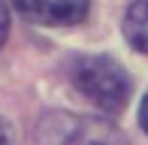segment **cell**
I'll list each match as a JSON object with an SVG mask.
<instances>
[{
    "instance_id": "cell-1",
    "label": "cell",
    "mask_w": 148,
    "mask_h": 145,
    "mask_svg": "<svg viewBox=\"0 0 148 145\" xmlns=\"http://www.w3.org/2000/svg\"><path fill=\"white\" fill-rule=\"evenodd\" d=\"M76 88L103 112H121L130 97V76L118 61L91 55L76 64Z\"/></svg>"
},
{
    "instance_id": "cell-2",
    "label": "cell",
    "mask_w": 148,
    "mask_h": 145,
    "mask_svg": "<svg viewBox=\"0 0 148 145\" xmlns=\"http://www.w3.org/2000/svg\"><path fill=\"white\" fill-rule=\"evenodd\" d=\"M18 6V12H24L27 18L49 27H70V24L85 21L91 0H12Z\"/></svg>"
},
{
    "instance_id": "cell-3",
    "label": "cell",
    "mask_w": 148,
    "mask_h": 145,
    "mask_svg": "<svg viewBox=\"0 0 148 145\" xmlns=\"http://www.w3.org/2000/svg\"><path fill=\"white\" fill-rule=\"evenodd\" d=\"M60 145H127V139L103 118H70Z\"/></svg>"
},
{
    "instance_id": "cell-4",
    "label": "cell",
    "mask_w": 148,
    "mask_h": 145,
    "mask_svg": "<svg viewBox=\"0 0 148 145\" xmlns=\"http://www.w3.org/2000/svg\"><path fill=\"white\" fill-rule=\"evenodd\" d=\"M124 36L136 51L148 55V0H133L124 15Z\"/></svg>"
},
{
    "instance_id": "cell-5",
    "label": "cell",
    "mask_w": 148,
    "mask_h": 145,
    "mask_svg": "<svg viewBox=\"0 0 148 145\" xmlns=\"http://www.w3.org/2000/svg\"><path fill=\"white\" fill-rule=\"evenodd\" d=\"M6 36H9V9H6V3L0 0V45L6 42Z\"/></svg>"
},
{
    "instance_id": "cell-6",
    "label": "cell",
    "mask_w": 148,
    "mask_h": 145,
    "mask_svg": "<svg viewBox=\"0 0 148 145\" xmlns=\"http://www.w3.org/2000/svg\"><path fill=\"white\" fill-rule=\"evenodd\" d=\"M139 124H142V130L148 133V94L142 97V106H139Z\"/></svg>"
},
{
    "instance_id": "cell-7",
    "label": "cell",
    "mask_w": 148,
    "mask_h": 145,
    "mask_svg": "<svg viewBox=\"0 0 148 145\" xmlns=\"http://www.w3.org/2000/svg\"><path fill=\"white\" fill-rule=\"evenodd\" d=\"M0 145H9V124L0 118Z\"/></svg>"
}]
</instances>
